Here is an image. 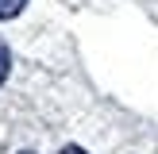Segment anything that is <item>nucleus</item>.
Instances as JSON below:
<instances>
[{"label":"nucleus","instance_id":"nucleus-3","mask_svg":"<svg viewBox=\"0 0 158 154\" xmlns=\"http://www.w3.org/2000/svg\"><path fill=\"white\" fill-rule=\"evenodd\" d=\"M62 154H89V150H81V146H66Z\"/></svg>","mask_w":158,"mask_h":154},{"label":"nucleus","instance_id":"nucleus-2","mask_svg":"<svg viewBox=\"0 0 158 154\" xmlns=\"http://www.w3.org/2000/svg\"><path fill=\"white\" fill-rule=\"evenodd\" d=\"M8 69H12V50H8V43L0 38V85L8 81Z\"/></svg>","mask_w":158,"mask_h":154},{"label":"nucleus","instance_id":"nucleus-4","mask_svg":"<svg viewBox=\"0 0 158 154\" xmlns=\"http://www.w3.org/2000/svg\"><path fill=\"white\" fill-rule=\"evenodd\" d=\"M19 154H31V150H19Z\"/></svg>","mask_w":158,"mask_h":154},{"label":"nucleus","instance_id":"nucleus-1","mask_svg":"<svg viewBox=\"0 0 158 154\" xmlns=\"http://www.w3.org/2000/svg\"><path fill=\"white\" fill-rule=\"evenodd\" d=\"M23 4L27 0H0V19H12V15L23 12Z\"/></svg>","mask_w":158,"mask_h":154}]
</instances>
